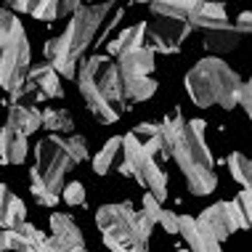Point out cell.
<instances>
[{"instance_id":"obj_37","label":"cell","mask_w":252,"mask_h":252,"mask_svg":"<svg viewBox=\"0 0 252 252\" xmlns=\"http://www.w3.org/2000/svg\"><path fill=\"white\" fill-rule=\"evenodd\" d=\"M27 252H40V250H37V247H32V250H27Z\"/></svg>"},{"instance_id":"obj_14","label":"cell","mask_w":252,"mask_h":252,"mask_svg":"<svg viewBox=\"0 0 252 252\" xmlns=\"http://www.w3.org/2000/svg\"><path fill=\"white\" fill-rule=\"evenodd\" d=\"M146 27H149L146 22H138V24H130V27H125V30H120L117 35H114V40H109L106 53L114 59H120L122 53L144 48L146 45Z\"/></svg>"},{"instance_id":"obj_7","label":"cell","mask_w":252,"mask_h":252,"mask_svg":"<svg viewBox=\"0 0 252 252\" xmlns=\"http://www.w3.org/2000/svg\"><path fill=\"white\" fill-rule=\"evenodd\" d=\"M122 159L120 173L127 178H135L141 186H146L149 194H154L159 202L167 199V173L162 170V159L154 152H149V146L138 138L133 130L125 133V146H122Z\"/></svg>"},{"instance_id":"obj_38","label":"cell","mask_w":252,"mask_h":252,"mask_svg":"<svg viewBox=\"0 0 252 252\" xmlns=\"http://www.w3.org/2000/svg\"><path fill=\"white\" fill-rule=\"evenodd\" d=\"M178 252H191V250H178Z\"/></svg>"},{"instance_id":"obj_17","label":"cell","mask_w":252,"mask_h":252,"mask_svg":"<svg viewBox=\"0 0 252 252\" xmlns=\"http://www.w3.org/2000/svg\"><path fill=\"white\" fill-rule=\"evenodd\" d=\"M24 223H27L24 202L3 183L0 186V226H3V231H11V228L24 226Z\"/></svg>"},{"instance_id":"obj_9","label":"cell","mask_w":252,"mask_h":252,"mask_svg":"<svg viewBox=\"0 0 252 252\" xmlns=\"http://www.w3.org/2000/svg\"><path fill=\"white\" fill-rule=\"evenodd\" d=\"M196 223H199V228H204L210 236H215L218 242H226L231 234L250 228L247 215H244L242 204L236 199L215 202V204H210V207H204L199 213V218H196Z\"/></svg>"},{"instance_id":"obj_13","label":"cell","mask_w":252,"mask_h":252,"mask_svg":"<svg viewBox=\"0 0 252 252\" xmlns=\"http://www.w3.org/2000/svg\"><path fill=\"white\" fill-rule=\"evenodd\" d=\"M117 69L122 80H135V77H152L154 72V51L152 48H135L130 53H122L117 59Z\"/></svg>"},{"instance_id":"obj_34","label":"cell","mask_w":252,"mask_h":252,"mask_svg":"<svg viewBox=\"0 0 252 252\" xmlns=\"http://www.w3.org/2000/svg\"><path fill=\"white\" fill-rule=\"evenodd\" d=\"M236 202L242 204V210H244V215H247V220H250V228H252V191H242L236 194Z\"/></svg>"},{"instance_id":"obj_24","label":"cell","mask_w":252,"mask_h":252,"mask_svg":"<svg viewBox=\"0 0 252 252\" xmlns=\"http://www.w3.org/2000/svg\"><path fill=\"white\" fill-rule=\"evenodd\" d=\"M122 91H125V98L138 104V101H146L157 93V80L152 77H135V80H122Z\"/></svg>"},{"instance_id":"obj_8","label":"cell","mask_w":252,"mask_h":252,"mask_svg":"<svg viewBox=\"0 0 252 252\" xmlns=\"http://www.w3.org/2000/svg\"><path fill=\"white\" fill-rule=\"evenodd\" d=\"M35 157H37V170L40 175L45 178V183L53 189L56 194L64 191V178L66 173L80 165L77 159H74V154L69 152V144H66V138H61V135H48V138H43L35 149Z\"/></svg>"},{"instance_id":"obj_32","label":"cell","mask_w":252,"mask_h":252,"mask_svg":"<svg viewBox=\"0 0 252 252\" xmlns=\"http://www.w3.org/2000/svg\"><path fill=\"white\" fill-rule=\"evenodd\" d=\"M159 226H165L167 234H181V215L170 213V210H165L159 218Z\"/></svg>"},{"instance_id":"obj_27","label":"cell","mask_w":252,"mask_h":252,"mask_svg":"<svg viewBox=\"0 0 252 252\" xmlns=\"http://www.w3.org/2000/svg\"><path fill=\"white\" fill-rule=\"evenodd\" d=\"M45 96L40 93V88L37 85H32V83H27L24 88H19L16 93H11V106H37L40 101H43Z\"/></svg>"},{"instance_id":"obj_29","label":"cell","mask_w":252,"mask_h":252,"mask_svg":"<svg viewBox=\"0 0 252 252\" xmlns=\"http://www.w3.org/2000/svg\"><path fill=\"white\" fill-rule=\"evenodd\" d=\"M61 199L66 204H72V207H83L85 204V186L80 181H72L64 186V191H61Z\"/></svg>"},{"instance_id":"obj_21","label":"cell","mask_w":252,"mask_h":252,"mask_svg":"<svg viewBox=\"0 0 252 252\" xmlns=\"http://www.w3.org/2000/svg\"><path fill=\"white\" fill-rule=\"evenodd\" d=\"M122 146H125V135H112V138L101 146V152L93 157V173H96V175H106L109 170H112V165H114V159H117V154H120Z\"/></svg>"},{"instance_id":"obj_10","label":"cell","mask_w":252,"mask_h":252,"mask_svg":"<svg viewBox=\"0 0 252 252\" xmlns=\"http://www.w3.org/2000/svg\"><path fill=\"white\" fill-rule=\"evenodd\" d=\"M194 32L189 22H178V19H154L146 27V48L154 53H178L186 37Z\"/></svg>"},{"instance_id":"obj_26","label":"cell","mask_w":252,"mask_h":252,"mask_svg":"<svg viewBox=\"0 0 252 252\" xmlns=\"http://www.w3.org/2000/svg\"><path fill=\"white\" fill-rule=\"evenodd\" d=\"M43 127L51 135H59V133H72L74 122L66 109H43Z\"/></svg>"},{"instance_id":"obj_30","label":"cell","mask_w":252,"mask_h":252,"mask_svg":"<svg viewBox=\"0 0 252 252\" xmlns=\"http://www.w3.org/2000/svg\"><path fill=\"white\" fill-rule=\"evenodd\" d=\"M141 213H144L149 220L157 226V223H159V218H162V213H165V207H162V202L157 199L154 194L146 191V194H144V204H141Z\"/></svg>"},{"instance_id":"obj_31","label":"cell","mask_w":252,"mask_h":252,"mask_svg":"<svg viewBox=\"0 0 252 252\" xmlns=\"http://www.w3.org/2000/svg\"><path fill=\"white\" fill-rule=\"evenodd\" d=\"M66 144H69V152L74 154V159H77V162H85L88 159V144H85L83 135H69V138H66Z\"/></svg>"},{"instance_id":"obj_2","label":"cell","mask_w":252,"mask_h":252,"mask_svg":"<svg viewBox=\"0 0 252 252\" xmlns=\"http://www.w3.org/2000/svg\"><path fill=\"white\" fill-rule=\"evenodd\" d=\"M114 11V3H101V5H80L77 11L69 16L64 32L56 37H51L45 43V61L53 64L61 77L77 80V64H83V53L88 45L93 43L101 22L106 19V13Z\"/></svg>"},{"instance_id":"obj_20","label":"cell","mask_w":252,"mask_h":252,"mask_svg":"<svg viewBox=\"0 0 252 252\" xmlns=\"http://www.w3.org/2000/svg\"><path fill=\"white\" fill-rule=\"evenodd\" d=\"M5 125L16 127L19 133L32 135L43 127V109L40 106H11L8 104V122Z\"/></svg>"},{"instance_id":"obj_28","label":"cell","mask_w":252,"mask_h":252,"mask_svg":"<svg viewBox=\"0 0 252 252\" xmlns=\"http://www.w3.org/2000/svg\"><path fill=\"white\" fill-rule=\"evenodd\" d=\"M32 16L37 22H56V19H61V3H56V0H40V3H35Z\"/></svg>"},{"instance_id":"obj_23","label":"cell","mask_w":252,"mask_h":252,"mask_svg":"<svg viewBox=\"0 0 252 252\" xmlns=\"http://www.w3.org/2000/svg\"><path fill=\"white\" fill-rule=\"evenodd\" d=\"M30 194L37 199V204H43V207H56L59 204V194L53 191V189L45 183V178L40 175L37 167L30 170Z\"/></svg>"},{"instance_id":"obj_6","label":"cell","mask_w":252,"mask_h":252,"mask_svg":"<svg viewBox=\"0 0 252 252\" xmlns=\"http://www.w3.org/2000/svg\"><path fill=\"white\" fill-rule=\"evenodd\" d=\"M32 61L24 24L11 8L0 11V83L8 93L30 83Z\"/></svg>"},{"instance_id":"obj_19","label":"cell","mask_w":252,"mask_h":252,"mask_svg":"<svg viewBox=\"0 0 252 252\" xmlns=\"http://www.w3.org/2000/svg\"><path fill=\"white\" fill-rule=\"evenodd\" d=\"M59 77L61 74L53 69V64H48V61H40V64L32 66V72H30V83L37 85L45 98H61L64 96V88H61Z\"/></svg>"},{"instance_id":"obj_3","label":"cell","mask_w":252,"mask_h":252,"mask_svg":"<svg viewBox=\"0 0 252 252\" xmlns=\"http://www.w3.org/2000/svg\"><path fill=\"white\" fill-rule=\"evenodd\" d=\"M77 88L83 96L85 106L101 125H112L125 112V91H122V77L117 69V61H109L106 56L83 59L77 72Z\"/></svg>"},{"instance_id":"obj_25","label":"cell","mask_w":252,"mask_h":252,"mask_svg":"<svg viewBox=\"0 0 252 252\" xmlns=\"http://www.w3.org/2000/svg\"><path fill=\"white\" fill-rule=\"evenodd\" d=\"M157 19H178L189 22V0H157L149 5Z\"/></svg>"},{"instance_id":"obj_11","label":"cell","mask_w":252,"mask_h":252,"mask_svg":"<svg viewBox=\"0 0 252 252\" xmlns=\"http://www.w3.org/2000/svg\"><path fill=\"white\" fill-rule=\"evenodd\" d=\"M48 226L51 236L37 247L40 252H85V236L69 213H53Z\"/></svg>"},{"instance_id":"obj_35","label":"cell","mask_w":252,"mask_h":252,"mask_svg":"<svg viewBox=\"0 0 252 252\" xmlns=\"http://www.w3.org/2000/svg\"><path fill=\"white\" fill-rule=\"evenodd\" d=\"M236 30L242 35H252V11H242L239 19H236Z\"/></svg>"},{"instance_id":"obj_36","label":"cell","mask_w":252,"mask_h":252,"mask_svg":"<svg viewBox=\"0 0 252 252\" xmlns=\"http://www.w3.org/2000/svg\"><path fill=\"white\" fill-rule=\"evenodd\" d=\"M5 8H11L13 13H32L35 11V3H30V0H19V3H8Z\"/></svg>"},{"instance_id":"obj_1","label":"cell","mask_w":252,"mask_h":252,"mask_svg":"<svg viewBox=\"0 0 252 252\" xmlns=\"http://www.w3.org/2000/svg\"><path fill=\"white\" fill-rule=\"evenodd\" d=\"M162 138L170 157L181 167L189 191L194 196H207L218 189V175L213 167V154L204 141V120H183L178 112L159 122Z\"/></svg>"},{"instance_id":"obj_15","label":"cell","mask_w":252,"mask_h":252,"mask_svg":"<svg viewBox=\"0 0 252 252\" xmlns=\"http://www.w3.org/2000/svg\"><path fill=\"white\" fill-rule=\"evenodd\" d=\"M202 37V48L215 53V56H220V53H228L234 51L236 45L242 43V32L236 30V24H226L220 27V30H210V32H199Z\"/></svg>"},{"instance_id":"obj_18","label":"cell","mask_w":252,"mask_h":252,"mask_svg":"<svg viewBox=\"0 0 252 252\" xmlns=\"http://www.w3.org/2000/svg\"><path fill=\"white\" fill-rule=\"evenodd\" d=\"M27 159V135L16 127L5 125L0 133V162L3 165H22Z\"/></svg>"},{"instance_id":"obj_12","label":"cell","mask_w":252,"mask_h":252,"mask_svg":"<svg viewBox=\"0 0 252 252\" xmlns=\"http://www.w3.org/2000/svg\"><path fill=\"white\" fill-rule=\"evenodd\" d=\"M48 236L43 234L37 226L32 223H24L19 228H11V231H3L0 234V250L3 252H27L32 247H40Z\"/></svg>"},{"instance_id":"obj_22","label":"cell","mask_w":252,"mask_h":252,"mask_svg":"<svg viewBox=\"0 0 252 252\" xmlns=\"http://www.w3.org/2000/svg\"><path fill=\"white\" fill-rule=\"evenodd\" d=\"M226 165H228L231 178L239 183L244 191H252V159L250 157L242 154V152H234V154H228Z\"/></svg>"},{"instance_id":"obj_16","label":"cell","mask_w":252,"mask_h":252,"mask_svg":"<svg viewBox=\"0 0 252 252\" xmlns=\"http://www.w3.org/2000/svg\"><path fill=\"white\" fill-rule=\"evenodd\" d=\"M181 236L189 242V250L191 252H223L220 242L215 236H210L204 228H199L196 218H191V215H181Z\"/></svg>"},{"instance_id":"obj_5","label":"cell","mask_w":252,"mask_h":252,"mask_svg":"<svg viewBox=\"0 0 252 252\" xmlns=\"http://www.w3.org/2000/svg\"><path fill=\"white\" fill-rule=\"evenodd\" d=\"M96 226L109 252H149L154 223L130 204H104L96 213Z\"/></svg>"},{"instance_id":"obj_33","label":"cell","mask_w":252,"mask_h":252,"mask_svg":"<svg viewBox=\"0 0 252 252\" xmlns=\"http://www.w3.org/2000/svg\"><path fill=\"white\" fill-rule=\"evenodd\" d=\"M239 106L244 109V114L250 117L252 122V80H244V88H242V101H239Z\"/></svg>"},{"instance_id":"obj_4","label":"cell","mask_w":252,"mask_h":252,"mask_svg":"<svg viewBox=\"0 0 252 252\" xmlns=\"http://www.w3.org/2000/svg\"><path fill=\"white\" fill-rule=\"evenodd\" d=\"M189 98L196 106L207 109V106H223V109H234L242 101V88L244 80L239 77V72L231 69L223 59L207 56L199 59L191 69L183 77Z\"/></svg>"}]
</instances>
